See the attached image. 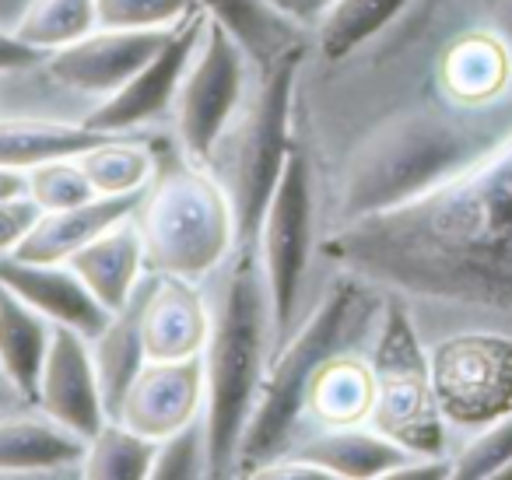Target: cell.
Returning <instances> with one entry per match:
<instances>
[{
	"label": "cell",
	"instance_id": "cell-15",
	"mask_svg": "<svg viewBox=\"0 0 512 480\" xmlns=\"http://www.w3.org/2000/svg\"><path fill=\"white\" fill-rule=\"evenodd\" d=\"M0 284H8L25 305L43 312L53 326H71L95 340L106 330L113 312L88 291L71 263H36L18 256H0Z\"/></svg>",
	"mask_w": 512,
	"mask_h": 480
},
{
	"label": "cell",
	"instance_id": "cell-2",
	"mask_svg": "<svg viewBox=\"0 0 512 480\" xmlns=\"http://www.w3.org/2000/svg\"><path fill=\"white\" fill-rule=\"evenodd\" d=\"M316 253L460 326L512 333V141L418 200L320 235Z\"/></svg>",
	"mask_w": 512,
	"mask_h": 480
},
{
	"label": "cell",
	"instance_id": "cell-28",
	"mask_svg": "<svg viewBox=\"0 0 512 480\" xmlns=\"http://www.w3.org/2000/svg\"><path fill=\"white\" fill-rule=\"evenodd\" d=\"M158 442L130 424L109 417L85 445V463H81V477L92 480H141L151 477V463H155Z\"/></svg>",
	"mask_w": 512,
	"mask_h": 480
},
{
	"label": "cell",
	"instance_id": "cell-7",
	"mask_svg": "<svg viewBox=\"0 0 512 480\" xmlns=\"http://www.w3.org/2000/svg\"><path fill=\"white\" fill-rule=\"evenodd\" d=\"M369 365L376 375L372 428L407 452H453V435L435 403L428 344L414 323V305L397 291H386L383 319L369 344Z\"/></svg>",
	"mask_w": 512,
	"mask_h": 480
},
{
	"label": "cell",
	"instance_id": "cell-20",
	"mask_svg": "<svg viewBox=\"0 0 512 480\" xmlns=\"http://www.w3.org/2000/svg\"><path fill=\"white\" fill-rule=\"evenodd\" d=\"M67 263H71L74 274L88 284V291H92L109 312L123 309V305L130 302V295L137 291V284H141L144 270H148L134 214L116 221L109 232L92 239L85 249H78Z\"/></svg>",
	"mask_w": 512,
	"mask_h": 480
},
{
	"label": "cell",
	"instance_id": "cell-30",
	"mask_svg": "<svg viewBox=\"0 0 512 480\" xmlns=\"http://www.w3.org/2000/svg\"><path fill=\"white\" fill-rule=\"evenodd\" d=\"M449 456L456 480H495L498 470L512 463V410L463 435Z\"/></svg>",
	"mask_w": 512,
	"mask_h": 480
},
{
	"label": "cell",
	"instance_id": "cell-18",
	"mask_svg": "<svg viewBox=\"0 0 512 480\" xmlns=\"http://www.w3.org/2000/svg\"><path fill=\"white\" fill-rule=\"evenodd\" d=\"M141 193H127V197H92L78 207H64V211H43L25 242L11 256L18 260H36V263H67L78 249H85L92 239L116 225V221L130 218L137 211Z\"/></svg>",
	"mask_w": 512,
	"mask_h": 480
},
{
	"label": "cell",
	"instance_id": "cell-35",
	"mask_svg": "<svg viewBox=\"0 0 512 480\" xmlns=\"http://www.w3.org/2000/svg\"><path fill=\"white\" fill-rule=\"evenodd\" d=\"M46 60L43 50H32L29 43L15 36V32L0 29V74H15V71H32Z\"/></svg>",
	"mask_w": 512,
	"mask_h": 480
},
{
	"label": "cell",
	"instance_id": "cell-1",
	"mask_svg": "<svg viewBox=\"0 0 512 480\" xmlns=\"http://www.w3.org/2000/svg\"><path fill=\"white\" fill-rule=\"evenodd\" d=\"M295 116L320 235L467 176L512 141V0H411L351 57L306 60Z\"/></svg>",
	"mask_w": 512,
	"mask_h": 480
},
{
	"label": "cell",
	"instance_id": "cell-12",
	"mask_svg": "<svg viewBox=\"0 0 512 480\" xmlns=\"http://www.w3.org/2000/svg\"><path fill=\"white\" fill-rule=\"evenodd\" d=\"M204 25H207V11H197V15L186 18L172 32L169 43L120 92L102 99L81 123L92 130H102V134H134V130H144L148 123H155L158 116L172 113L179 85H183L193 53H197V43L204 36Z\"/></svg>",
	"mask_w": 512,
	"mask_h": 480
},
{
	"label": "cell",
	"instance_id": "cell-16",
	"mask_svg": "<svg viewBox=\"0 0 512 480\" xmlns=\"http://www.w3.org/2000/svg\"><path fill=\"white\" fill-rule=\"evenodd\" d=\"M85 445L78 431L53 421L36 403L0 414V477L81 473Z\"/></svg>",
	"mask_w": 512,
	"mask_h": 480
},
{
	"label": "cell",
	"instance_id": "cell-33",
	"mask_svg": "<svg viewBox=\"0 0 512 480\" xmlns=\"http://www.w3.org/2000/svg\"><path fill=\"white\" fill-rule=\"evenodd\" d=\"M29 197L43 211H64V207H78L99 193L78 158H53V162L29 169Z\"/></svg>",
	"mask_w": 512,
	"mask_h": 480
},
{
	"label": "cell",
	"instance_id": "cell-10",
	"mask_svg": "<svg viewBox=\"0 0 512 480\" xmlns=\"http://www.w3.org/2000/svg\"><path fill=\"white\" fill-rule=\"evenodd\" d=\"M249 53L239 39L207 15L204 36L190 60L183 85H179L172 120H176V144L186 158L207 165L218 137L232 123L249 88Z\"/></svg>",
	"mask_w": 512,
	"mask_h": 480
},
{
	"label": "cell",
	"instance_id": "cell-25",
	"mask_svg": "<svg viewBox=\"0 0 512 480\" xmlns=\"http://www.w3.org/2000/svg\"><path fill=\"white\" fill-rule=\"evenodd\" d=\"M197 4L239 39L253 64H271L274 57H281L288 46L302 43L306 36L302 25L274 11L267 0H197Z\"/></svg>",
	"mask_w": 512,
	"mask_h": 480
},
{
	"label": "cell",
	"instance_id": "cell-22",
	"mask_svg": "<svg viewBox=\"0 0 512 480\" xmlns=\"http://www.w3.org/2000/svg\"><path fill=\"white\" fill-rule=\"evenodd\" d=\"M376 403V375L362 351H341L313 375L306 393V421L316 428L369 424Z\"/></svg>",
	"mask_w": 512,
	"mask_h": 480
},
{
	"label": "cell",
	"instance_id": "cell-21",
	"mask_svg": "<svg viewBox=\"0 0 512 480\" xmlns=\"http://www.w3.org/2000/svg\"><path fill=\"white\" fill-rule=\"evenodd\" d=\"M151 284H155V270H144L141 284H137V291L130 295V302L123 305V309H116L113 316H109L106 330L92 340V358H95V368H99L102 400H106L109 417L120 414L130 382L148 365L141 323H144V302H148Z\"/></svg>",
	"mask_w": 512,
	"mask_h": 480
},
{
	"label": "cell",
	"instance_id": "cell-36",
	"mask_svg": "<svg viewBox=\"0 0 512 480\" xmlns=\"http://www.w3.org/2000/svg\"><path fill=\"white\" fill-rule=\"evenodd\" d=\"M267 4L285 18H292L295 25H302V29H316V22L327 15L334 0H267Z\"/></svg>",
	"mask_w": 512,
	"mask_h": 480
},
{
	"label": "cell",
	"instance_id": "cell-19",
	"mask_svg": "<svg viewBox=\"0 0 512 480\" xmlns=\"http://www.w3.org/2000/svg\"><path fill=\"white\" fill-rule=\"evenodd\" d=\"M288 452L320 463L330 477L372 480L390 477L411 452L376 431L372 424H348V428H316L302 435Z\"/></svg>",
	"mask_w": 512,
	"mask_h": 480
},
{
	"label": "cell",
	"instance_id": "cell-27",
	"mask_svg": "<svg viewBox=\"0 0 512 480\" xmlns=\"http://www.w3.org/2000/svg\"><path fill=\"white\" fill-rule=\"evenodd\" d=\"M411 0H334L316 22V64H337L376 39Z\"/></svg>",
	"mask_w": 512,
	"mask_h": 480
},
{
	"label": "cell",
	"instance_id": "cell-11",
	"mask_svg": "<svg viewBox=\"0 0 512 480\" xmlns=\"http://www.w3.org/2000/svg\"><path fill=\"white\" fill-rule=\"evenodd\" d=\"M176 29H95L78 43L46 53L39 71L60 92L102 102L120 92L169 43Z\"/></svg>",
	"mask_w": 512,
	"mask_h": 480
},
{
	"label": "cell",
	"instance_id": "cell-6",
	"mask_svg": "<svg viewBox=\"0 0 512 480\" xmlns=\"http://www.w3.org/2000/svg\"><path fill=\"white\" fill-rule=\"evenodd\" d=\"M137 232L144 263L155 274L200 281L228 260L235 239V214L225 186L207 165L183 151H158V169L137 200Z\"/></svg>",
	"mask_w": 512,
	"mask_h": 480
},
{
	"label": "cell",
	"instance_id": "cell-4",
	"mask_svg": "<svg viewBox=\"0 0 512 480\" xmlns=\"http://www.w3.org/2000/svg\"><path fill=\"white\" fill-rule=\"evenodd\" d=\"M211 305V333L200 351L204 361V428L211 449V477H235V459L267 372L274 312L264 263L256 246H235L221 263Z\"/></svg>",
	"mask_w": 512,
	"mask_h": 480
},
{
	"label": "cell",
	"instance_id": "cell-38",
	"mask_svg": "<svg viewBox=\"0 0 512 480\" xmlns=\"http://www.w3.org/2000/svg\"><path fill=\"white\" fill-rule=\"evenodd\" d=\"M15 407H25V400L15 389V382L8 379V372L0 368V414H8V410H15Z\"/></svg>",
	"mask_w": 512,
	"mask_h": 480
},
{
	"label": "cell",
	"instance_id": "cell-24",
	"mask_svg": "<svg viewBox=\"0 0 512 480\" xmlns=\"http://www.w3.org/2000/svg\"><path fill=\"white\" fill-rule=\"evenodd\" d=\"M109 137L116 134H102L85 123L8 116V120H0V165L29 172L43 162H53V158H81Z\"/></svg>",
	"mask_w": 512,
	"mask_h": 480
},
{
	"label": "cell",
	"instance_id": "cell-14",
	"mask_svg": "<svg viewBox=\"0 0 512 480\" xmlns=\"http://www.w3.org/2000/svg\"><path fill=\"white\" fill-rule=\"evenodd\" d=\"M204 417V361H148L130 382L116 421L148 438H165Z\"/></svg>",
	"mask_w": 512,
	"mask_h": 480
},
{
	"label": "cell",
	"instance_id": "cell-26",
	"mask_svg": "<svg viewBox=\"0 0 512 480\" xmlns=\"http://www.w3.org/2000/svg\"><path fill=\"white\" fill-rule=\"evenodd\" d=\"M78 162L99 197H127V193H141L151 183L158 169V151L151 148L148 134L134 130V134H116L95 144Z\"/></svg>",
	"mask_w": 512,
	"mask_h": 480
},
{
	"label": "cell",
	"instance_id": "cell-9",
	"mask_svg": "<svg viewBox=\"0 0 512 480\" xmlns=\"http://www.w3.org/2000/svg\"><path fill=\"white\" fill-rule=\"evenodd\" d=\"M432 389L449 435H470L512 410V333L456 326L428 344Z\"/></svg>",
	"mask_w": 512,
	"mask_h": 480
},
{
	"label": "cell",
	"instance_id": "cell-3",
	"mask_svg": "<svg viewBox=\"0 0 512 480\" xmlns=\"http://www.w3.org/2000/svg\"><path fill=\"white\" fill-rule=\"evenodd\" d=\"M386 291L351 270L334 267L327 291L306 319L278 344L256 393L246 435L235 459V477H256L267 463L285 456L302 435L306 393L313 375L334 354L358 351L362 340L376 337L383 319Z\"/></svg>",
	"mask_w": 512,
	"mask_h": 480
},
{
	"label": "cell",
	"instance_id": "cell-23",
	"mask_svg": "<svg viewBox=\"0 0 512 480\" xmlns=\"http://www.w3.org/2000/svg\"><path fill=\"white\" fill-rule=\"evenodd\" d=\"M53 344V323L25 305L8 284H0V368L8 372L25 403H36L46 354Z\"/></svg>",
	"mask_w": 512,
	"mask_h": 480
},
{
	"label": "cell",
	"instance_id": "cell-34",
	"mask_svg": "<svg viewBox=\"0 0 512 480\" xmlns=\"http://www.w3.org/2000/svg\"><path fill=\"white\" fill-rule=\"evenodd\" d=\"M43 218V207L25 193V197L4 200L0 204V256H11L25 242V235Z\"/></svg>",
	"mask_w": 512,
	"mask_h": 480
},
{
	"label": "cell",
	"instance_id": "cell-8",
	"mask_svg": "<svg viewBox=\"0 0 512 480\" xmlns=\"http://www.w3.org/2000/svg\"><path fill=\"white\" fill-rule=\"evenodd\" d=\"M320 246V207H316V172L306 144L295 137V148L285 162L271 204L260 221L256 249L264 263L267 295L274 312V337L278 344L299 326L302 288H306L309 263Z\"/></svg>",
	"mask_w": 512,
	"mask_h": 480
},
{
	"label": "cell",
	"instance_id": "cell-29",
	"mask_svg": "<svg viewBox=\"0 0 512 480\" xmlns=\"http://www.w3.org/2000/svg\"><path fill=\"white\" fill-rule=\"evenodd\" d=\"M99 29L95 0H32L22 22L15 25V36L29 43L32 50L53 53L60 46L78 43L81 36Z\"/></svg>",
	"mask_w": 512,
	"mask_h": 480
},
{
	"label": "cell",
	"instance_id": "cell-37",
	"mask_svg": "<svg viewBox=\"0 0 512 480\" xmlns=\"http://www.w3.org/2000/svg\"><path fill=\"white\" fill-rule=\"evenodd\" d=\"M25 193H29V172L0 165V204H4V200L25 197Z\"/></svg>",
	"mask_w": 512,
	"mask_h": 480
},
{
	"label": "cell",
	"instance_id": "cell-32",
	"mask_svg": "<svg viewBox=\"0 0 512 480\" xmlns=\"http://www.w3.org/2000/svg\"><path fill=\"white\" fill-rule=\"evenodd\" d=\"M197 11V0H95L99 29H176Z\"/></svg>",
	"mask_w": 512,
	"mask_h": 480
},
{
	"label": "cell",
	"instance_id": "cell-5",
	"mask_svg": "<svg viewBox=\"0 0 512 480\" xmlns=\"http://www.w3.org/2000/svg\"><path fill=\"white\" fill-rule=\"evenodd\" d=\"M306 60L309 46L302 39L271 64H253L256 78H249L246 99L207 162L232 200L239 246H256L260 221L295 148V92Z\"/></svg>",
	"mask_w": 512,
	"mask_h": 480
},
{
	"label": "cell",
	"instance_id": "cell-17",
	"mask_svg": "<svg viewBox=\"0 0 512 480\" xmlns=\"http://www.w3.org/2000/svg\"><path fill=\"white\" fill-rule=\"evenodd\" d=\"M144 351L148 361L200 358L211 333V305L200 295L197 281L155 274L144 302Z\"/></svg>",
	"mask_w": 512,
	"mask_h": 480
},
{
	"label": "cell",
	"instance_id": "cell-13",
	"mask_svg": "<svg viewBox=\"0 0 512 480\" xmlns=\"http://www.w3.org/2000/svg\"><path fill=\"white\" fill-rule=\"evenodd\" d=\"M36 407L64 428L78 431L81 438H92L109 421L99 368L92 358V340L85 333L71 326H53V344L46 354L43 379H39Z\"/></svg>",
	"mask_w": 512,
	"mask_h": 480
},
{
	"label": "cell",
	"instance_id": "cell-31",
	"mask_svg": "<svg viewBox=\"0 0 512 480\" xmlns=\"http://www.w3.org/2000/svg\"><path fill=\"white\" fill-rule=\"evenodd\" d=\"M211 477V449H207L204 417L183 424L172 435L158 438L151 480H200Z\"/></svg>",
	"mask_w": 512,
	"mask_h": 480
}]
</instances>
